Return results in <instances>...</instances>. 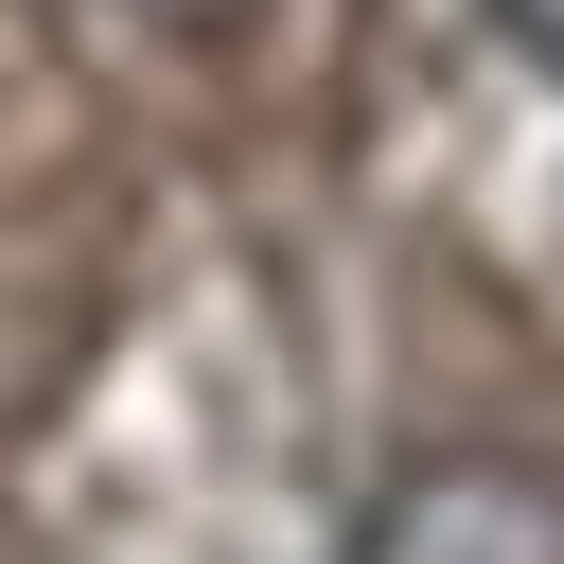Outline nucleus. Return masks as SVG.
Here are the masks:
<instances>
[{"label":"nucleus","mask_w":564,"mask_h":564,"mask_svg":"<svg viewBox=\"0 0 564 564\" xmlns=\"http://www.w3.org/2000/svg\"><path fill=\"white\" fill-rule=\"evenodd\" d=\"M141 18H247V0H141Z\"/></svg>","instance_id":"obj_3"},{"label":"nucleus","mask_w":564,"mask_h":564,"mask_svg":"<svg viewBox=\"0 0 564 564\" xmlns=\"http://www.w3.org/2000/svg\"><path fill=\"white\" fill-rule=\"evenodd\" d=\"M352 564H564V494L529 458H423L370 494Z\"/></svg>","instance_id":"obj_1"},{"label":"nucleus","mask_w":564,"mask_h":564,"mask_svg":"<svg viewBox=\"0 0 564 564\" xmlns=\"http://www.w3.org/2000/svg\"><path fill=\"white\" fill-rule=\"evenodd\" d=\"M494 35H511V53L546 70V88H564V0H494Z\"/></svg>","instance_id":"obj_2"}]
</instances>
